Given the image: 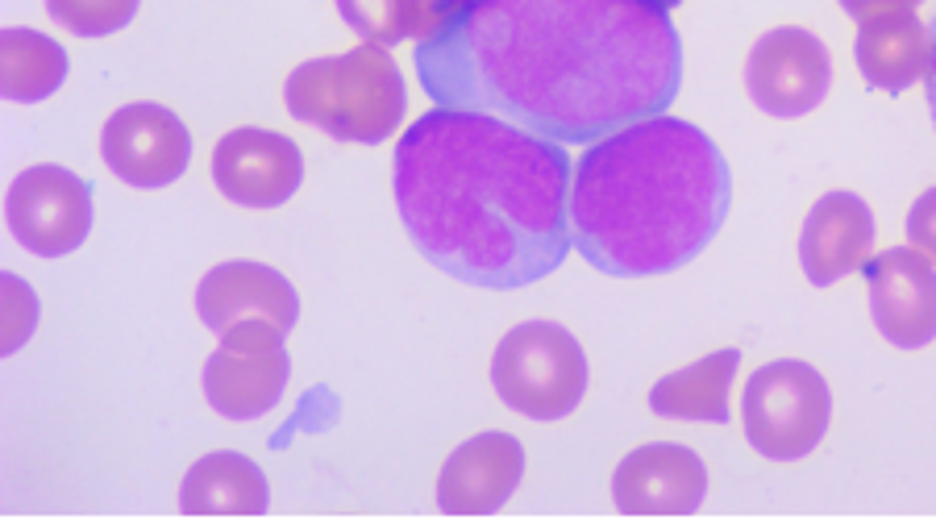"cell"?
Masks as SVG:
<instances>
[{"mask_svg":"<svg viewBox=\"0 0 936 520\" xmlns=\"http://www.w3.org/2000/svg\"><path fill=\"white\" fill-rule=\"evenodd\" d=\"M67 79V50L59 47L54 38L13 25L0 34V92L4 100L17 104H34L47 100L50 92H59Z\"/></svg>","mask_w":936,"mask_h":520,"instance_id":"obj_20","label":"cell"},{"mask_svg":"<svg viewBox=\"0 0 936 520\" xmlns=\"http://www.w3.org/2000/svg\"><path fill=\"white\" fill-rule=\"evenodd\" d=\"M0 305H4V330H0V355H17L25 342H29V333L38 325V296H34V287L25 284L22 275H13V271H4L0 275Z\"/></svg>","mask_w":936,"mask_h":520,"instance_id":"obj_23","label":"cell"},{"mask_svg":"<svg viewBox=\"0 0 936 520\" xmlns=\"http://www.w3.org/2000/svg\"><path fill=\"white\" fill-rule=\"evenodd\" d=\"M924 96H928V113H933L936 125V17H933V67H928V79H924Z\"/></svg>","mask_w":936,"mask_h":520,"instance_id":"obj_27","label":"cell"},{"mask_svg":"<svg viewBox=\"0 0 936 520\" xmlns=\"http://www.w3.org/2000/svg\"><path fill=\"white\" fill-rule=\"evenodd\" d=\"M732 205L721 146L670 113L591 143L570 179L575 250L616 280L670 275L707 250Z\"/></svg>","mask_w":936,"mask_h":520,"instance_id":"obj_3","label":"cell"},{"mask_svg":"<svg viewBox=\"0 0 936 520\" xmlns=\"http://www.w3.org/2000/svg\"><path fill=\"white\" fill-rule=\"evenodd\" d=\"M525 449L513 433H475L445 458L438 474V508L449 517H488L500 512L520 487Z\"/></svg>","mask_w":936,"mask_h":520,"instance_id":"obj_14","label":"cell"},{"mask_svg":"<svg viewBox=\"0 0 936 520\" xmlns=\"http://www.w3.org/2000/svg\"><path fill=\"white\" fill-rule=\"evenodd\" d=\"M749 446L771 462H799L824 442L833 421V392L816 367L778 358L749 375L741 392Z\"/></svg>","mask_w":936,"mask_h":520,"instance_id":"obj_6","label":"cell"},{"mask_svg":"<svg viewBox=\"0 0 936 520\" xmlns=\"http://www.w3.org/2000/svg\"><path fill=\"white\" fill-rule=\"evenodd\" d=\"M212 184L242 209H275L305 184V154L275 129L242 125L212 150Z\"/></svg>","mask_w":936,"mask_h":520,"instance_id":"obj_12","label":"cell"},{"mask_svg":"<svg viewBox=\"0 0 936 520\" xmlns=\"http://www.w3.org/2000/svg\"><path fill=\"white\" fill-rule=\"evenodd\" d=\"M196 312L212 333H230L242 321H271L283 333L300 317V296L267 262H221L196 287Z\"/></svg>","mask_w":936,"mask_h":520,"instance_id":"obj_15","label":"cell"},{"mask_svg":"<svg viewBox=\"0 0 936 520\" xmlns=\"http://www.w3.org/2000/svg\"><path fill=\"white\" fill-rule=\"evenodd\" d=\"M100 159L130 188H167L187 171L192 134L171 109L138 100L109 113L100 129Z\"/></svg>","mask_w":936,"mask_h":520,"instance_id":"obj_10","label":"cell"},{"mask_svg":"<svg viewBox=\"0 0 936 520\" xmlns=\"http://www.w3.org/2000/svg\"><path fill=\"white\" fill-rule=\"evenodd\" d=\"M741 367V350H716L650 387V408L666 421H707L728 425V387Z\"/></svg>","mask_w":936,"mask_h":520,"instance_id":"obj_19","label":"cell"},{"mask_svg":"<svg viewBox=\"0 0 936 520\" xmlns=\"http://www.w3.org/2000/svg\"><path fill=\"white\" fill-rule=\"evenodd\" d=\"M841 9L853 22H866V17L895 13V9H920V0H841Z\"/></svg>","mask_w":936,"mask_h":520,"instance_id":"obj_26","label":"cell"},{"mask_svg":"<svg viewBox=\"0 0 936 520\" xmlns=\"http://www.w3.org/2000/svg\"><path fill=\"white\" fill-rule=\"evenodd\" d=\"M287 333L271 321H242L221 333V346L205 362V400L225 421H258L283 400L292 362L283 350Z\"/></svg>","mask_w":936,"mask_h":520,"instance_id":"obj_7","label":"cell"},{"mask_svg":"<svg viewBox=\"0 0 936 520\" xmlns=\"http://www.w3.org/2000/svg\"><path fill=\"white\" fill-rule=\"evenodd\" d=\"M138 4L141 0H47V13L79 38H104L134 22Z\"/></svg>","mask_w":936,"mask_h":520,"instance_id":"obj_21","label":"cell"},{"mask_svg":"<svg viewBox=\"0 0 936 520\" xmlns=\"http://www.w3.org/2000/svg\"><path fill=\"white\" fill-rule=\"evenodd\" d=\"M4 221L17 246L38 259H63L93 230V188L67 166H25L4 191Z\"/></svg>","mask_w":936,"mask_h":520,"instance_id":"obj_8","label":"cell"},{"mask_svg":"<svg viewBox=\"0 0 936 520\" xmlns=\"http://www.w3.org/2000/svg\"><path fill=\"white\" fill-rule=\"evenodd\" d=\"M645 4H654L657 13H670V9H679L682 0H645Z\"/></svg>","mask_w":936,"mask_h":520,"instance_id":"obj_28","label":"cell"},{"mask_svg":"<svg viewBox=\"0 0 936 520\" xmlns=\"http://www.w3.org/2000/svg\"><path fill=\"white\" fill-rule=\"evenodd\" d=\"M417 79L433 104L591 146L675 104L682 38L645 0H475L417 42Z\"/></svg>","mask_w":936,"mask_h":520,"instance_id":"obj_1","label":"cell"},{"mask_svg":"<svg viewBox=\"0 0 936 520\" xmlns=\"http://www.w3.org/2000/svg\"><path fill=\"white\" fill-rule=\"evenodd\" d=\"M287 113L337 143L374 146L392 138L408 113V88L396 59L379 42L308 59L287 75Z\"/></svg>","mask_w":936,"mask_h":520,"instance_id":"obj_4","label":"cell"},{"mask_svg":"<svg viewBox=\"0 0 936 520\" xmlns=\"http://www.w3.org/2000/svg\"><path fill=\"white\" fill-rule=\"evenodd\" d=\"M492 387L529 421L570 417L587 392V355L579 337L554 321H525L508 330L492 355Z\"/></svg>","mask_w":936,"mask_h":520,"instance_id":"obj_5","label":"cell"},{"mask_svg":"<svg viewBox=\"0 0 936 520\" xmlns=\"http://www.w3.org/2000/svg\"><path fill=\"white\" fill-rule=\"evenodd\" d=\"M475 0H408V38H433L445 25H454Z\"/></svg>","mask_w":936,"mask_h":520,"instance_id":"obj_24","label":"cell"},{"mask_svg":"<svg viewBox=\"0 0 936 520\" xmlns=\"http://www.w3.org/2000/svg\"><path fill=\"white\" fill-rule=\"evenodd\" d=\"M858 72L870 88L878 92H908L912 84L928 79L933 67V25L915 17V9H895L858 22V42H853Z\"/></svg>","mask_w":936,"mask_h":520,"instance_id":"obj_17","label":"cell"},{"mask_svg":"<svg viewBox=\"0 0 936 520\" xmlns=\"http://www.w3.org/2000/svg\"><path fill=\"white\" fill-rule=\"evenodd\" d=\"M833 84L828 47L803 25H778L762 34L746 59L749 100L778 121L808 117Z\"/></svg>","mask_w":936,"mask_h":520,"instance_id":"obj_9","label":"cell"},{"mask_svg":"<svg viewBox=\"0 0 936 520\" xmlns=\"http://www.w3.org/2000/svg\"><path fill=\"white\" fill-rule=\"evenodd\" d=\"M874 255V213L853 191H828L799 230V267L812 287H833Z\"/></svg>","mask_w":936,"mask_h":520,"instance_id":"obj_16","label":"cell"},{"mask_svg":"<svg viewBox=\"0 0 936 520\" xmlns=\"http://www.w3.org/2000/svg\"><path fill=\"white\" fill-rule=\"evenodd\" d=\"M392 179L412 246L470 287L538 284L575 246L566 146L492 113L433 104L399 138Z\"/></svg>","mask_w":936,"mask_h":520,"instance_id":"obj_2","label":"cell"},{"mask_svg":"<svg viewBox=\"0 0 936 520\" xmlns=\"http://www.w3.org/2000/svg\"><path fill=\"white\" fill-rule=\"evenodd\" d=\"M707 496V467L695 449L650 442L620 458L612 499L629 517H687Z\"/></svg>","mask_w":936,"mask_h":520,"instance_id":"obj_13","label":"cell"},{"mask_svg":"<svg viewBox=\"0 0 936 520\" xmlns=\"http://www.w3.org/2000/svg\"><path fill=\"white\" fill-rule=\"evenodd\" d=\"M267 474L246 454L217 449L192 462L180 487V512L187 517H258L267 512Z\"/></svg>","mask_w":936,"mask_h":520,"instance_id":"obj_18","label":"cell"},{"mask_svg":"<svg viewBox=\"0 0 936 520\" xmlns=\"http://www.w3.org/2000/svg\"><path fill=\"white\" fill-rule=\"evenodd\" d=\"M908 246L924 250L936 262V188L915 196L912 213H908Z\"/></svg>","mask_w":936,"mask_h":520,"instance_id":"obj_25","label":"cell"},{"mask_svg":"<svg viewBox=\"0 0 936 520\" xmlns=\"http://www.w3.org/2000/svg\"><path fill=\"white\" fill-rule=\"evenodd\" d=\"M870 317L899 350H920L936 337V262L915 246H890L870 255L866 267Z\"/></svg>","mask_w":936,"mask_h":520,"instance_id":"obj_11","label":"cell"},{"mask_svg":"<svg viewBox=\"0 0 936 520\" xmlns=\"http://www.w3.org/2000/svg\"><path fill=\"white\" fill-rule=\"evenodd\" d=\"M333 4L362 42L396 47L408 38V0H333Z\"/></svg>","mask_w":936,"mask_h":520,"instance_id":"obj_22","label":"cell"}]
</instances>
